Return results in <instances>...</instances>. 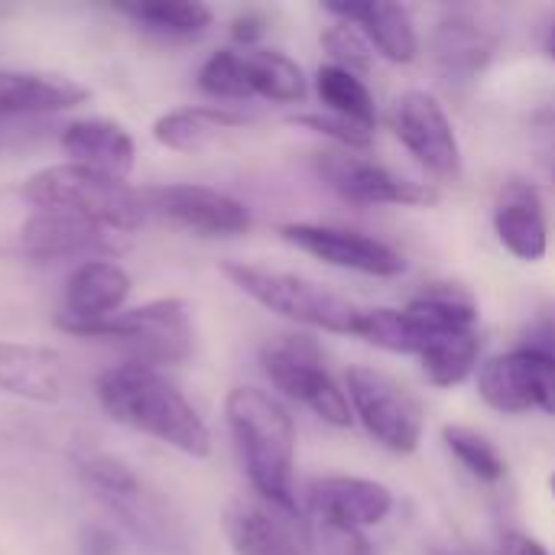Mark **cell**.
<instances>
[{
	"mask_svg": "<svg viewBox=\"0 0 555 555\" xmlns=\"http://www.w3.org/2000/svg\"><path fill=\"white\" fill-rule=\"evenodd\" d=\"M101 410L140 436H150L189 459L211 455V433L189 397L156 367L124 361L94 377Z\"/></svg>",
	"mask_w": 555,
	"mask_h": 555,
	"instance_id": "6da1fadb",
	"label": "cell"
},
{
	"mask_svg": "<svg viewBox=\"0 0 555 555\" xmlns=\"http://www.w3.org/2000/svg\"><path fill=\"white\" fill-rule=\"evenodd\" d=\"M224 423L257 501L296 517V423L289 410L270 390L241 384L224 397Z\"/></svg>",
	"mask_w": 555,
	"mask_h": 555,
	"instance_id": "7a4b0ae2",
	"label": "cell"
},
{
	"mask_svg": "<svg viewBox=\"0 0 555 555\" xmlns=\"http://www.w3.org/2000/svg\"><path fill=\"white\" fill-rule=\"evenodd\" d=\"M23 198L36 211L75 215L117 234L137 231L146 218L140 189L127 185V179H117V176H107L78 163H55V166L36 169L23 182Z\"/></svg>",
	"mask_w": 555,
	"mask_h": 555,
	"instance_id": "3957f363",
	"label": "cell"
},
{
	"mask_svg": "<svg viewBox=\"0 0 555 555\" xmlns=\"http://www.w3.org/2000/svg\"><path fill=\"white\" fill-rule=\"evenodd\" d=\"M81 485L150 550L179 555L185 550V527L172 504L153 491L127 462L107 452H88L78 459Z\"/></svg>",
	"mask_w": 555,
	"mask_h": 555,
	"instance_id": "277c9868",
	"label": "cell"
},
{
	"mask_svg": "<svg viewBox=\"0 0 555 555\" xmlns=\"http://www.w3.org/2000/svg\"><path fill=\"white\" fill-rule=\"evenodd\" d=\"M221 273L257 306L267 312H276L280 319H289L296 325L328 332V335H351L358 332L361 312L354 302L345 296L299 276L289 270H273L263 263H244V260H228L221 263Z\"/></svg>",
	"mask_w": 555,
	"mask_h": 555,
	"instance_id": "5b68a950",
	"label": "cell"
},
{
	"mask_svg": "<svg viewBox=\"0 0 555 555\" xmlns=\"http://www.w3.org/2000/svg\"><path fill=\"white\" fill-rule=\"evenodd\" d=\"M75 338H98L124 348L137 364L146 367H179L195 354V315L185 299L166 296V299H150L130 309H120L117 315L85 325L72 332Z\"/></svg>",
	"mask_w": 555,
	"mask_h": 555,
	"instance_id": "8992f818",
	"label": "cell"
},
{
	"mask_svg": "<svg viewBox=\"0 0 555 555\" xmlns=\"http://www.w3.org/2000/svg\"><path fill=\"white\" fill-rule=\"evenodd\" d=\"M478 315V302L459 286H433L403 309H364L354 338L390 354L420 358L442 335L475 332Z\"/></svg>",
	"mask_w": 555,
	"mask_h": 555,
	"instance_id": "52a82bcc",
	"label": "cell"
},
{
	"mask_svg": "<svg viewBox=\"0 0 555 555\" xmlns=\"http://www.w3.org/2000/svg\"><path fill=\"white\" fill-rule=\"evenodd\" d=\"M345 393L354 420L387 452L413 455L420 449L426 433V410L420 397L397 377L367 364H354L345 374Z\"/></svg>",
	"mask_w": 555,
	"mask_h": 555,
	"instance_id": "ba28073f",
	"label": "cell"
},
{
	"mask_svg": "<svg viewBox=\"0 0 555 555\" xmlns=\"http://www.w3.org/2000/svg\"><path fill=\"white\" fill-rule=\"evenodd\" d=\"M260 364L267 380L289 400L302 403L322 423L348 429L354 423L348 393L325 371L322 351L309 335H280L263 345Z\"/></svg>",
	"mask_w": 555,
	"mask_h": 555,
	"instance_id": "9c48e42d",
	"label": "cell"
},
{
	"mask_svg": "<svg viewBox=\"0 0 555 555\" xmlns=\"http://www.w3.org/2000/svg\"><path fill=\"white\" fill-rule=\"evenodd\" d=\"M478 393L507 416L537 410L555 416V351L550 345H524L481 361Z\"/></svg>",
	"mask_w": 555,
	"mask_h": 555,
	"instance_id": "30bf717a",
	"label": "cell"
},
{
	"mask_svg": "<svg viewBox=\"0 0 555 555\" xmlns=\"http://www.w3.org/2000/svg\"><path fill=\"white\" fill-rule=\"evenodd\" d=\"M140 202L146 215H156L202 237H237L247 234L254 224L250 208L241 198L202 182L146 185L140 189Z\"/></svg>",
	"mask_w": 555,
	"mask_h": 555,
	"instance_id": "8fae6325",
	"label": "cell"
},
{
	"mask_svg": "<svg viewBox=\"0 0 555 555\" xmlns=\"http://www.w3.org/2000/svg\"><path fill=\"white\" fill-rule=\"evenodd\" d=\"M390 127L403 150L436 179L455 182L462 176V143L452 117L433 91L410 88L393 101Z\"/></svg>",
	"mask_w": 555,
	"mask_h": 555,
	"instance_id": "7c38bea8",
	"label": "cell"
},
{
	"mask_svg": "<svg viewBox=\"0 0 555 555\" xmlns=\"http://www.w3.org/2000/svg\"><path fill=\"white\" fill-rule=\"evenodd\" d=\"M322 182L345 198L348 205H406V208H433L442 195L429 182H413L406 176L390 172L387 166L364 159L348 150H325L315 159Z\"/></svg>",
	"mask_w": 555,
	"mask_h": 555,
	"instance_id": "4fadbf2b",
	"label": "cell"
},
{
	"mask_svg": "<svg viewBox=\"0 0 555 555\" xmlns=\"http://www.w3.org/2000/svg\"><path fill=\"white\" fill-rule=\"evenodd\" d=\"M280 237L328 267L351 270L361 276L393 280L400 273H406V257L397 247H390L387 241H380L374 234L354 231V228L296 221V224H283Z\"/></svg>",
	"mask_w": 555,
	"mask_h": 555,
	"instance_id": "5bb4252c",
	"label": "cell"
},
{
	"mask_svg": "<svg viewBox=\"0 0 555 555\" xmlns=\"http://www.w3.org/2000/svg\"><path fill=\"white\" fill-rule=\"evenodd\" d=\"M306 511L315 527L364 533L380 527L393 511V491L374 478L325 475L306 485Z\"/></svg>",
	"mask_w": 555,
	"mask_h": 555,
	"instance_id": "9a60e30c",
	"label": "cell"
},
{
	"mask_svg": "<svg viewBox=\"0 0 555 555\" xmlns=\"http://www.w3.org/2000/svg\"><path fill=\"white\" fill-rule=\"evenodd\" d=\"M117 237H120L117 231H107L75 215L36 211L20 228V254L39 263H55V260H72V257L98 260L124 247Z\"/></svg>",
	"mask_w": 555,
	"mask_h": 555,
	"instance_id": "2e32d148",
	"label": "cell"
},
{
	"mask_svg": "<svg viewBox=\"0 0 555 555\" xmlns=\"http://www.w3.org/2000/svg\"><path fill=\"white\" fill-rule=\"evenodd\" d=\"M130 289H133V280L114 257L81 260L65 280L59 328L72 335L85 325L117 315L124 302L130 299Z\"/></svg>",
	"mask_w": 555,
	"mask_h": 555,
	"instance_id": "e0dca14e",
	"label": "cell"
},
{
	"mask_svg": "<svg viewBox=\"0 0 555 555\" xmlns=\"http://www.w3.org/2000/svg\"><path fill=\"white\" fill-rule=\"evenodd\" d=\"M221 527L234 555H309V540L296 517L267 507L263 501H234L221 514Z\"/></svg>",
	"mask_w": 555,
	"mask_h": 555,
	"instance_id": "ac0fdd59",
	"label": "cell"
},
{
	"mask_svg": "<svg viewBox=\"0 0 555 555\" xmlns=\"http://www.w3.org/2000/svg\"><path fill=\"white\" fill-rule=\"evenodd\" d=\"M0 393L36 406H55L65 393L62 354L46 345L0 338Z\"/></svg>",
	"mask_w": 555,
	"mask_h": 555,
	"instance_id": "d6986e66",
	"label": "cell"
},
{
	"mask_svg": "<svg viewBox=\"0 0 555 555\" xmlns=\"http://www.w3.org/2000/svg\"><path fill=\"white\" fill-rule=\"evenodd\" d=\"M59 146L68 163L127 179L137 163V140L133 133L117 124L114 117H75L62 127Z\"/></svg>",
	"mask_w": 555,
	"mask_h": 555,
	"instance_id": "ffe728a7",
	"label": "cell"
},
{
	"mask_svg": "<svg viewBox=\"0 0 555 555\" xmlns=\"http://www.w3.org/2000/svg\"><path fill=\"white\" fill-rule=\"evenodd\" d=\"M498 42H501L498 29H491L475 13H462V10L436 20L433 36H429L436 65L459 81L478 78L494 62Z\"/></svg>",
	"mask_w": 555,
	"mask_h": 555,
	"instance_id": "44dd1931",
	"label": "cell"
},
{
	"mask_svg": "<svg viewBox=\"0 0 555 555\" xmlns=\"http://www.w3.org/2000/svg\"><path fill=\"white\" fill-rule=\"evenodd\" d=\"M91 91L59 72L0 68V114L3 117H42L88 104Z\"/></svg>",
	"mask_w": 555,
	"mask_h": 555,
	"instance_id": "7402d4cb",
	"label": "cell"
},
{
	"mask_svg": "<svg viewBox=\"0 0 555 555\" xmlns=\"http://www.w3.org/2000/svg\"><path fill=\"white\" fill-rule=\"evenodd\" d=\"M325 10L345 23H354L371 42V49L393 65H410L420 55V33L403 3L364 0V3H325Z\"/></svg>",
	"mask_w": 555,
	"mask_h": 555,
	"instance_id": "603a6c76",
	"label": "cell"
},
{
	"mask_svg": "<svg viewBox=\"0 0 555 555\" xmlns=\"http://www.w3.org/2000/svg\"><path fill=\"white\" fill-rule=\"evenodd\" d=\"M494 234L501 247L524 260L540 263L550 250V224L543 211V198L527 182H511L501 189L494 205Z\"/></svg>",
	"mask_w": 555,
	"mask_h": 555,
	"instance_id": "cb8c5ba5",
	"label": "cell"
},
{
	"mask_svg": "<svg viewBox=\"0 0 555 555\" xmlns=\"http://www.w3.org/2000/svg\"><path fill=\"white\" fill-rule=\"evenodd\" d=\"M254 117L241 107L228 104H195V107H176L153 120V137L159 146L172 153H202L218 137L247 127Z\"/></svg>",
	"mask_w": 555,
	"mask_h": 555,
	"instance_id": "d4e9b609",
	"label": "cell"
},
{
	"mask_svg": "<svg viewBox=\"0 0 555 555\" xmlns=\"http://www.w3.org/2000/svg\"><path fill=\"white\" fill-rule=\"evenodd\" d=\"M117 10L130 23H137L143 33L159 36V39H195L215 20L211 7L195 3V0H137Z\"/></svg>",
	"mask_w": 555,
	"mask_h": 555,
	"instance_id": "484cf974",
	"label": "cell"
},
{
	"mask_svg": "<svg viewBox=\"0 0 555 555\" xmlns=\"http://www.w3.org/2000/svg\"><path fill=\"white\" fill-rule=\"evenodd\" d=\"M247 78L254 98H267L273 104H302L309 94V78L302 65L273 46L247 49Z\"/></svg>",
	"mask_w": 555,
	"mask_h": 555,
	"instance_id": "4316f807",
	"label": "cell"
},
{
	"mask_svg": "<svg viewBox=\"0 0 555 555\" xmlns=\"http://www.w3.org/2000/svg\"><path fill=\"white\" fill-rule=\"evenodd\" d=\"M315 94L325 104L328 114H338L351 124H361L367 130H374L377 124V104L371 88L364 85L361 75L341 68V65H322L315 72Z\"/></svg>",
	"mask_w": 555,
	"mask_h": 555,
	"instance_id": "83f0119b",
	"label": "cell"
},
{
	"mask_svg": "<svg viewBox=\"0 0 555 555\" xmlns=\"http://www.w3.org/2000/svg\"><path fill=\"white\" fill-rule=\"evenodd\" d=\"M478 354H481L478 332H455V335L436 338L420 354V367H423V377L433 387L452 390V387L465 384L478 371Z\"/></svg>",
	"mask_w": 555,
	"mask_h": 555,
	"instance_id": "f1b7e54d",
	"label": "cell"
},
{
	"mask_svg": "<svg viewBox=\"0 0 555 555\" xmlns=\"http://www.w3.org/2000/svg\"><path fill=\"white\" fill-rule=\"evenodd\" d=\"M442 442L452 452V459L478 481L485 485H498L507 475V459L501 455V449L478 429L468 426H442Z\"/></svg>",
	"mask_w": 555,
	"mask_h": 555,
	"instance_id": "f546056e",
	"label": "cell"
},
{
	"mask_svg": "<svg viewBox=\"0 0 555 555\" xmlns=\"http://www.w3.org/2000/svg\"><path fill=\"white\" fill-rule=\"evenodd\" d=\"M198 88L215 98V101H228V107L250 101V78H247V55L241 49H215L202 68H198Z\"/></svg>",
	"mask_w": 555,
	"mask_h": 555,
	"instance_id": "4dcf8cb0",
	"label": "cell"
},
{
	"mask_svg": "<svg viewBox=\"0 0 555 555\" xmlns=\"http://www.w3.org/2000/svg\"><path fill=\"white\" fill-rule=\"evenodd\" d=\"M322 46L332 55V65H341V68H348L354 75L358 72H367L374 65V55H377L371 49V42L364 39V33L354 23H345V20L332 23L322 33Z\"/></svg>",
	"mask_w": 555,
	"mask_h": 555,
	"instance_id": "1f68e13d",
	"label": "cell"
},
{
	"mask_svg": "<svg viewBox=\"0 0 555 555\" xmlns=\"http://www.w3.org/2000/svg\"><path fill=\"white\" fill-rule=\"evenodd\" d=\"M293 124H299V127H306V130H312L319 137H328L338 150H348V153H364L374 143V130H367L361 124H351V120H345L338 114H328V111H322V114H299Z\"/></svg>",
	"mask_w": 555,
	"mask_h": 555,
	"instance_id": "d6a6232c",
	"label": "cell"
},
{
	"mask_svg": "<svg viewBox=\"0 0 555 555\" xmlns=\"http://www.w3.org/2000/svg\"><path fill=\"white\" fill-rule=\"evenodd\" d=\"M319 555H371V546L361 533L319 527Z\"/></svg>",
	"mask_w": 555,
	"mask_h": 555,
	"instance_id": "836d02e7",
	"label": "cell"
},
{
	"mask_svg": "<svg viewBox=\"0 0 555 555\" xmlns=\"http://www.w3.org/2000/svg\"><path fill=\"white\" fill-rule=\"evenodd\" d=\"M537 133H540V166L546 176L555 179V104L537 114Z\"/></svg>",
	"mask_w": 555,
	"mask_h": 555,
	"instance_id": "e575fe53",
	"label": "cell"
},
{
	"mask_svg": "<svg viewBox=\"0 0 555 555\" xmlns=\"http://www.w3.org/2000/svg\"><path fill=\"white\" fill-rule=\"evenodd\" d=\"M263 33H267V20H263L260 13H254V10L237 13V16L231 20V39H234L237 46H244V49H257V42H260Z\"/></svg>",
	"mask_w": 555,
	"mask_h": 555,
	"instance_id": "d590c367",
	"label": "cell"
},
{
	"mask_svg": "<svg viewBox=\"0 0 555 555\" xmlns=\"http://www.w3.org/2000/svg\"><path fill=\"white\" fill-rule=\"evenodd\" d=\"M78 555H120V540L104 527H88L78 537Z\"/></svg>",
	"mask_w": 555,
	"mask_h": 555,
	"instance_id": "8d00e7d4",
	"label": "cell"
},
{
	"mask_svg": "<svg viewBox=\"0 0 555 555\" xmlns=\"http://www.w3.org/2000/svg\"><path fill=\"white\" fill-rule=\"evenodd\" d=\"M498 555H553L540 540H533L530 533H520V530H507L501 537V546Z\"/></svg>",
	"mask_w": 555,
	"mask_h": 555,
	"instance_id": "74e56055",
	"label": "cell"
},
{
	"mask_svg": "<svg viewBox=\"0 0 555 555\" xmlns=\"http://www.w3.org/2000/svg\"><path fill=\"white\" fill-rule=\"evenodd\" d=\"M543 49H546V55L555 62V16L553 23L546 26V36H543Z\"/></svg>",
	"mask_w": 555,
	"mask_h": 555,
	"instance_id": "f35d334b",
	"label": "cell"
},
{
	"mask_svg": "<svg viewBox=\"0 0 555 555\" xmlns=\"http://www.w3.org/2000/svg\"><path fill=\"white\" fill-rule=\"evenodd\" d=\"M550 491H553V498H555V472H553V478H550Z\"/></svg>",
	"mask_w": 555,
	"mask_h": 555,
	"instance_id": "ab89813d",
	"label": "cell"
}]
</instances>
